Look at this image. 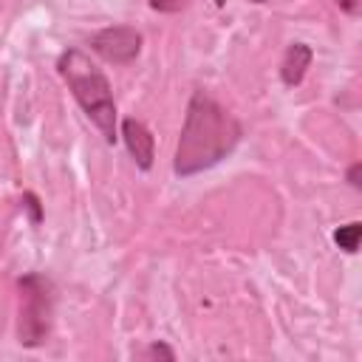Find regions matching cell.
<instances>
[{"label": "cell", "instance_id": "1", "mask_svg": "<svg viewBox=\"0 0 362 362\" xmlns=\"http://www.w3.org/2000/svg\"><path fill=\"white\" fill-rule=\"evenodd\" d=\"M240 136V122L206 90H195L187 105L184 127L173 158V173L189 178L215 167L238 147Z\"/></svg>", "mask_w": 362, "mask_h": 362}, {"label": "cell", "instance_id": "2", "mask_svg": "<svg viewBox=\"0 0 362 362\" xmlns=\"http://www.w3.org/2000/svg\"><path fill=\"white\" fill-rule=\"evenodd\" d=\"M57 71L65 79L68 90L74 93L76 105L102 133V139L113 144L119 139L116 136V102H113V90H110L105 71L79 48L62 51L57 59Z\"/></svg>", "mask_w": 362, "mask_h": 362}, {"label": "cell", "instance_id": "3", "mask_svg": "<svg viewBox=\"0 0 362 362\" xmlns=\"http://www.w3.org/2000/svg\"><path fill=\"white\" fill-rule=\"evenodd\" d=\"M20 288V320L17 337L25 348H40L51 334L54 320V286L45 274L28 272L17 280Z\"/></svg>", "mask_w": 362, "mask_h": 362}, {"label": "cell", "instance_id": "4", "mask_svg": "<svg viewBox=\"0 0 362 362\" xmlns=\"http://www.w3.org/2000/svg\"><path fill=\"white\" fill-rule=\"evenodd\" d=\"M90 51L110 65H130L141 54V34L133 25H107L90 37Z\"/></svg>", "mask_w": 362, "mask_h": 362}, {"label": "cell", "instance_id": "5", "mask_svg": "<svg viewBox=\"0 0 362 362\" xmlns=\"http://www.w3.org/2000/svg\"><path fill=\"white\" fill-rule=\"evenodd\" d=\"M119 136H122L130 158L136 161V167L150 170L153 158H156V141H153V133L147 130V124L139 122V119H122V133Z\"/></svg>", "mask_w": 362, "mask_h": 362}, {"label": "cell", "instance_id": "6", "mask_svg": "<svg viewBox=\"0 0 362 362\" xmlns=\"http://www.w3.org/2000/svg\"><path fill=\"white\" fill-rule=\"evenodd\" d=\"M311 59H314V51L305 45V42H291L283 54V62H280V79L286 88H297L303 79H305V71L311 68Z\"/></svg>", "mask_w": 362, "mask_h": 362}, {"label": "cell", "instance_id": "7", "mask_svg": "<svg viewBox=\"0 0 362 362\" xmlns=\"http://www.w3.org/2000/svg\"><path fill=\"white\" fill-rule=\"evenodd\" d=\"M359 235H362V223H359V221H351V223H345V226H339V229L334 232V243H337L342 252L354 255V252L359 249Z\"/></svg>", "mask_w": 362, "mask_h": 362}, {"label": "cell", "instance_id": "8", "mask_svg": "<svg viewBox=\"0 0 362 362\" xmlns=\"http://www.w3.org/2000/svg\"><path fill=\"white\" fill-rule=\"evenodd\" d=\"M139 356L141 359H167V362H173L175 359V351L170 345H164V342H150Z\"/></svg>", "mask_w": 362, "mask_h": 362}, {"label": "cell", "instance_id": "9", "mask_svg": "<svg viewBox=\"0 0 362 362\" xmlns=\"http://www.w3.org/2000/svg\"><path fill=\"white\" fill-rule=\"evenodd\" d=\"M23 206L31 212V223H40L42 221V206H40V198L34 192H23Z\"/></svg>", "mask_w": 362, "mask_h": 362}, {"label": "cell", "instance_id": "10", "mask_svg": "<svg viewBox=\"0 0 362 362\" xmlns=\"http://www.w3.org/2000/svg\"><path fill=\"white\" fill-rule=\"evenodd\" d=\"M187 3H189V0H150V8L164 11V14H175V11H181Z\"/></svg>", "mask_w": 362, "mask_h": 362}, {"label": "cell", "instance_id": "11", "mask_svg": "<svg viewBox=\"0 0 362 362\" xmlns=\"http://www.w3.org/2000/svg\"><path fill=\"white\" fill-rule=\"evenodd\" d=\"M359 173H362V164H359V161H354V164L348 167V184H351L354 189H362V181H359Z\"/></svg>", "mask_w": 362, "mask_h": 362}, {"label": "cell", "instance_id": "12", "mask_svg": "<svg viewBox=\"0 0 362 362\" xmlns=\"http://www.w3.org/2000/svg\"><path fill=\"white\" fill-rule=\"evenodd\" d=\"M337 6H339L345 14L356 17V14H359V8H362V0H337Z\"/></svg>", "mask_w": 362, "mask_h": 362}, {"label": "cell", "instance_id": "13", "mask_svg": "<svg viewBox=\"0 0 362 362\" xmlns=\"http://www.w3.org/2000/svg\"><path fill=\"white\" fill-rule=\"evenodd\" d=\"M252 3H266V0H252Z\"/></svg>", "mask_w": 362, "mask_h": 362}]
</instances>
